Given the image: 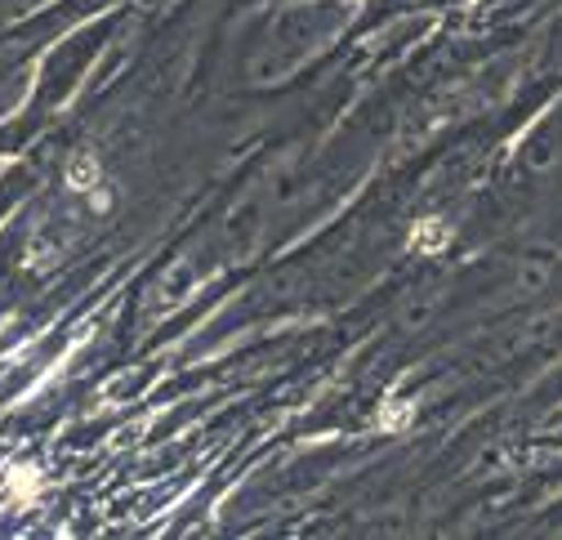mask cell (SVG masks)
I'll return each instance as SVG.
<instances>
[{
	"label": "cell",
	"mask_w": 562,
	"mask_h": 540,
	"mask_svg": "<svg viewBox=\"0 0 562 540\" xmlns=\"http://www.w3.org/2000/svg\"><path fill=\"white\" fill-rule=\"evenodd\" d=\"M447 241H451V228H447L442 220H425V224H415V228H411V237H406V246H411V250H419V255H442V250H447Z\"/></svg>",
	"instance_id": "obj_1"
}]
</instances>
